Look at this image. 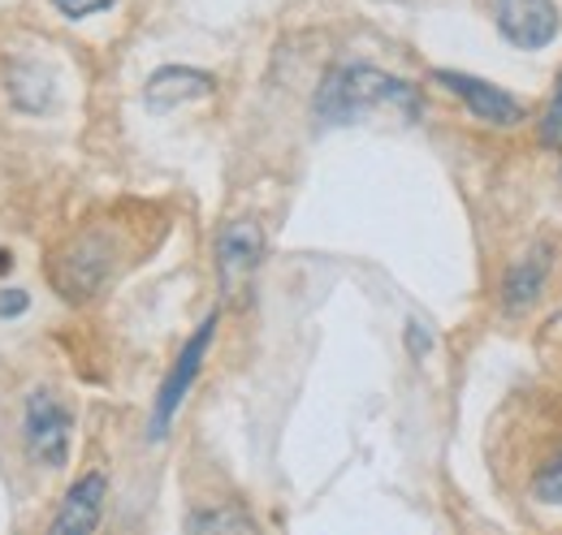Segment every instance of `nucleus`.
Listing matches in <instances>:
<instances>
[{"mask_svg": "<svg viewBox=\"0 0 562 535\" xmlns=\"http://www.w3.org/2000/svg\"><path fill=\"white\" fill-rule=\"evenodd\" d=\"M312 109H316L321 126H351L372 109H398L407 122H420L424 95L407 78H394V73L363 66V61H347V66H334L321 78Z\"/></svg>", "mask_w": 562, "mask_h": 535, "instance_id": "nucleus-1", "label": "nucleus"}, {"mask_svg": "<svg viewBox=\"0 0 562 535\" xmlns=\"http://www.w3.org/2000/svg\"><path fill=\"white\" fill-rule=\"evenodd\" d=\"M117 264H122V242L104 225H82L48 251L44 276L70 307H82L104 294Z\"/></svg>", "mask_w": 562, "mask_h": 535, "instance_id": "nucleus-2", "label": "nucleus"}, {"mask_svg": "<svg viewBox=\"0 0 562 535\" xmlns=\"http://www.w3.org/2000/svg\"><path fill=\"white\" fill-rule=\"evenodd\" d=\"M22 441L26 454L48 470H61L70 463V441H74V414L53 389H31L22 401Z\"/></svg>", "mask_w": 562, "mask_h": 535, "instance_id": "nucleus-3", "label": "nucleus"}, {"mask_svg": "<svg viewBox=\"0 0 562 535\" xmlns=\"http://www.w3.org/2000/svg\"><path fill=\"white\" fill-rule=\"evenodd\" d=\"M212 337H216V311H212L195 333L187 337V345L178 350L169 376L160 380V394H156V406H151V432H147L151 441H165V436H169L173 414L182 410V401H187V394H191V385L200 380V367H204V358H209Z\"/></svg>", "mask_w": 562, "mask_h": 535, "instance_id": "nucleus-4", "label": "nucleus"}, {"mask_svg": "<svg viewBox=\"0 0 562 535\" xmlns=\"http://www.w3.org/2000/svg\"><path fill=\"white\" fill-rule=\"evenodd\" d=\"M432 82L441 91H450L476 122L485 126H519L528 122V104L515 100L510 91L493 87L490 78H476V73H463V69H432Z\"/></svg>", "mask_w": 562, "mask_h": 535, "instance_id": "nucleus-5", "label": "nucleus"}, {"mask_svg": "<svg viewBox=\"0 0 562 535\" xmlns=\"http://www.w3.org/2000/svg\"><path fill=\"white\" fill-rule=\"evenodd\" d=\"M497 35L519 53H541L562 35L559 0H493Z\"/></svg>", "mask_w": 562, "mask_h": 535, "instance_id": "nucleus-6", "label": "nucleus"}, {"mask_svg": "<svg viewBox=\"0 0 562 535\" xmlns=\"http://www.w3.org/2000/svg\"><path fill=\"white\" fill-rule=\"evenodd\" d=\"M260 260H265V229H260V220L238 216V220H229L216 234V276H221L225 294H238L256 276Z\"/></svg>", "mask_w": 562, "mask_h": 535, "instance_id": "nucleus-7", "label": "nucleus"}, {"mask_svg": "<svg viewBox=\"0 0 562 535\" xmlns=\"http://www.w3.org/2000/svg\"><path fill=\"white\" fill-rule=\"evenodd\" d=\"M550 255H554V251H550L546 242H537L532 251H524L515 264L506 268L497 298H502V311H506L510 320L528 316V311L541 303V294H546V285H550V264H554Z\"/></svg>", "mask_w": 562, "mask_h": 535, "instance_id": "nucleus-8", "label": "nucleus"}, {"mask_svg": "<svg viewBox=\"0 0 562 535\" xmlns=\"http://www.w3.org/2000/svg\"><path fill=\"white\" fill-rule=\"evenodd\" d=\"M216 91V78L209 69H191V66H165L156 69L143 87V100L151 113H169L178 104H191V100H209Z\"/></svg>", "mask_w": 562, "mask_h": 535, "instance_id": "nucleus-9", "label": "nucleus"}, {"mask_svg": "<svg viewBox=\"0 0 562 535\" xmlns=\"http://www.w3.org/2000/svg\"><path fill=\"white\" fill-rule=\"evenodd\" d=\"M104 501H109V479H104L100 470L82 475L70 492H66V501H61V510H57V519H53V532L57 535L95 532L100 519H104Z\"/></svg>", "mask_w": 562, "mask_h": 535, "instance_id": "nucleus-10", "label": "nucleus"}, {"mask_svg": "<svg viewBox=\"0 0 562 535\" xmlns=\"http://www.w3.org/2000/svg\"><path fill=\"white\" fill-rule=\"evenodd\" d=\"M53 82L44 78L40 66H13L9 69V100L22 109V113H44L53 104Z\"/></svg>", "mask_w": 562, "mask_h": 535, "instance_id": "nucleus-11", "label": "nucleus"}, {"mask_svg": "<svg viewBox=\"0 0 562 535\" xmlns=\"http://www.w3.org/2000/svg\"><path fill=\"white\" fill-rule=\"evenodd\" d=\"M187 532H256V519L243 510H195L187 514Z\"/></svg>", "mask_w": 562, "mask_h": 535, "instance_id": "nucleus-12", "label": "nucleus"}, {"mask_svg": "<svg viewBox=\"0 0 562 535\" xmlns=\"http://www.w3.org/2000/svg\"><path fill=\"white\" fill-rule=\"evenodd\" d=\"M532 501L537 505H559L562 510V449L559 454H550L537 475H532Z\"/></svg>", "mask_w": 562, "mask_h": 535, "instance_id": "nucleus-13", "label": "nucleus"}, {"mask_svg": "<svg viewBox=\"0 0 562 535\" xmlns=\"http://www.w3.org/2000/svg\"><path fill=\"white\" fill-rule=\"evenodd\" d=\"M541 143L562 151V73L554 78V95H550V109L541 117Z\"/></svg>", "mask_w": 562, "mask_h": 535, "instance_id": "nucleus-14", "label": "nucleus"}, {"mask_svg": "<svg viewBox=\"0 0 562 535\" xmlns=\"http://www.w3.org/2000/svg\"><path fill=\"white\" fill-rule=\"evenodd\" d=\"M66 18H74V22H82V18H91V13H104V9H113L117 0H53Z\"/></svg>", "mask_w": 562, "mask_h": 535, "instance_id": "nucleus-15", "label": "nucleus"}, {"mask_svg": "<svg viewBox=\"0 0 562 535\" xmlns=\"http://www.w3.org/2000/svg\"><path fill=\"white\" fill-rule=\"evenodd\" d=\"M407 350H412V358H428V350H432V333L424 329L420 320L407 325Z\"/></svg>", "mask_w": 562, "mask_h": 535, "instance_id": "nucleus-16", "label": "nucleus"}, {"mask_svg": "<svg viewBox=\"0 0 562 535\" xmlns=\"http://www.w3.org/2000/svg\"><path fill=\"white\" fill-rule=\"evenodd\" d=\"M31 307V298L22 294V289H0V320H9V316H22Z\"/></svg>", "mask_w": 562, "mask_h": 535, "instance_id": "nucleus-17", "label": "nucleus"}]
</instances>
